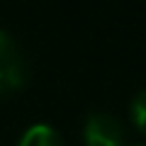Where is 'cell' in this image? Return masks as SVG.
<instances>
[{"label": "cell", "instance_id": "obj_1", "mask_svg": "<svg viewBox=\"0 0 146 146\" xmlns=\"http://www.w3.org/2000/svg\"><path fill=\"white\" fill-rule=\"evenodd\" d=\"M25 76L27 68L20 49H17V42L7 32L0 29V95L17 90L25 83Z\"/></svg>", "mask_w": 146, "mask_h": 146}, {"label": "cell", "instance_id": "obj_2", "mask_svg": "<svg viewBox=\"0 0 146 146\" xmlns=\"http://www.w3.org/2000/svg\"><path fill=\"white\" fill-rule=\"evenodd\" d=\"M85 146H122L124 144V129L122 122L115 115L107 112H95L85 122Z\"/></svg>", "mask_w": 146, "mask_h": 146}, {"label": "cell", "instance_id": "obj_3", "mask_svg": "<svg viewBox=\"0 0 146 146\" xmlns=\"http://www.w3.org/2000/svg\"><path fill=\"white\" fill-rule=\"evenodd\" d=\"M17 146H63V139L54 127L49 124H34L22 134Z\"/></svg>", "mask_w": 146, "mask_h": 146}, {"label": "cell", "instance_id": "obj_4", "mask_svg": "<svg viewBox=\"0 0 146 146\" xmlns=\"http://www.w3.org/2000/svg\"><path fill=\"white\" fill-rule=\"evenodd\" d=\"M131 122L141 134H146V90H141L131 100Z\"/></svg>", "mask_w": 146, "mask_h": 146}, {"label": "cell", "instance_id": "obj_5", "mask_svg": "<svg viewBox=\"0 0 146 146\" xmlns=\"http://www.w3.org/2000/svg\"><path fill=\"white\" fill-rule=\"evenodd\" d=\"M134 146H146V144H134Z\"/></svg>", "mask_w": 146, "mask_h": 146}]
</instances>
